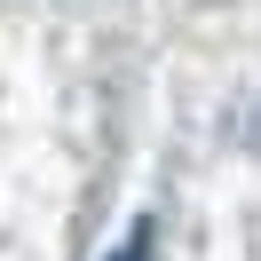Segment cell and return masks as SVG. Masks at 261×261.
Here are the masks:
<instances>
[{
  "label": "cell",
  "mask_w": 261,
  "mask_h": 261,
  "mask_svg": "<svg viewBox=\"0 0 261 261\" xmlns=\"http://www.w3.org/2000/svg\"><path fill=\"white\" fill-rule=\"evenodd\" d=\"M150 253V229H135V238H127V253H119V261H143Z\"/></svg>",
  "instance_id": "1"
}]
</instances>
